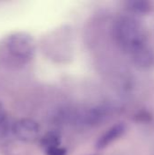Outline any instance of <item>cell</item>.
I'll use <instances>...</instances> for the list:
<instances>
[{
	"label": "cell",
	"mask_w": 154,
	"mask_h": 155,
	"mask_svg": "<svg viewBox=\"0 0 154 155\" xmlns=\"http://www.w3.org/2000/svg\"><path fill=\"white\" fill-rule=\"evenodd\" d=\"M114 108L108 104H102L86 109H64L58 114L60 123L81 128H92L101 125L113 114Z\"/></svg>",
	"instance_id": "3957f363"
},
{
	"label": "cell",
	"mask_w": 154,
	"mask_h": 155,
	"mask_svg": "<svg viewBox=\"0 0 154 155\" xmlns=\"http://www.w3.org/2000/svg\"><path fill=\"white\" fill-rule=\"evenodd\" d=\"M6 118H7L6 111H5V109L4 107V105L0 103V128L3 127L5 124Z\"/></svg>",
	"instance_id": "9c48e42d"
},
{
	"label": "cell",
	"mask_w": 154,
	"mask_h": 155,
	"mask_svg": "<svg viewBox=\"0 0 154 155\" xmlns=\"http://www.w3.org/2000/svg\"><path fill=\"white\" fill-rule=\"evenodd\" d=\"M125 129L126 127L123 123L114 124L99 138L96 143V148L98 150L105 149L106 147L113 143L116 140H118L125 133Z\"/></svg>",
	"instance_id": "5b68a950"
},
{
	"label": "cell",
	"mask_w": 154,
	"mask_h": 155,
	"mask_svg": "<svg viewBox=\"0 0 154 155\" xmlns=\"http://www.w3.org/2000/svg\"><path fill=\"white\" fill-rule=\"evenodd\" d=\"M127 9L133 14L146 15L152 10V5L150 1L145 0H131L125 3Z\"/></svg>",
	"instance_id": "8992f818"
},
{
	"label": "cell",
	"mask_w": 154,
	"mask_h": 155,
	"mask_svg": "<svg viewBox=\"0 0 154 155\" xmlns=\"http://www.w3.org/2000/svg\"><path fill=\"white\" fill-rule=\"evenodd\" d=\"M113 36L119 47L139 67L148 68L154 64V54L144 26L134 17L120 16L113 25Z\"/></svg>",
	"instance_id": "6da1fadb"
},
{
	"label": "cell",
	"mask_w": 154,
	"mask_h": 155,
	"mask_svg": "<svg viewBox=\"0 0 154 155\" xmlns=\"http://www.w3.org/2000/svg\"><path fill=\"white\" fill-rule=\"evenodd\" d=\"M46 155H66V151L65 149L60 146H57V147H54V148L47 150Z\"/></svg>",
	"instance_id": "ba28073f"
},
{
	"label": "cell",
	"mask_w": 154,
	"mask_h": 155,
	"mask_svg": "<svg viewBox=\"0 0 154 155\" xmlns=\"http://www.w3.org/2000/svg\"><path fill=\"white\" fill-rule=\"evenodd\" d=\"M12 131L18 140L23 142H33L38 137L40 128L35 121L25 118L15 122Z\"/></svg>",
	"instance_id": "277c9868"
},
{
	"label": "cell",
	"mask_w": 154,
	"mask_h": 155,
	"mask_svg": "<svg viewBox=\"0 0 154 155\" xmlns=\"http://www.w3.org/2000/svg\"><path fill=\"white\" fill-rule=\"evenodd\" d=\"M35 45L26 33H13L0 41V65L15 68L27 64L34 57Z\"/></svg>",
	"instance_id": "7a4b0ae2"
},
{
	"label": "cell",
	"mask_w": 154,
	"mask_h": 155,
	"mask_svg": "<svg viewBox=\"0 0 154 155\" xmlns=\"http://www.w3.org/2000/svg\"><path fill=\"white\" fill-rule=\"evenodd\" d=\"M41 143L45 148V150L47 151L51 148L59 146L60 137L55 133H49L42 138Z\"/></svg>",
	"instance_id": "52a82bcc"
}]
</instances>
